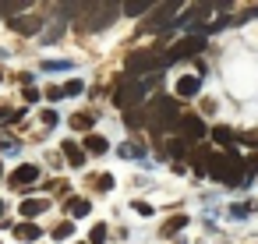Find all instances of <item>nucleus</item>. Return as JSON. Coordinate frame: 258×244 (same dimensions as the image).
Instances as JSON below:
<instances>
[{"label":"nucleus","mask_w":258,"mask_h":244,"mask_svg":"<svg viewBox=\"0 0 258 244\" xmlns=\"http://www.w3.org/2000/svg\"><path fill=\"white\" fill-rule=\"evenodd\" d=\"M184 226H187V216H173V219L163 223V237H170V233H177V230H184Z\"/></svg>","instance_id":"f3484780"},{"label":"nucleus","mask_w":258,"mask_h":244,"mask_svg":"<svg viewBox=\"0 0 258 244\" xmlns=\"http://www.w3.org/2000/svg\"><path fill=\"white\" fill-rule=\"evenodd\" d=\"M212 142H216V145H223V149H233V142H237V131L219 124V128H212Z\"/></svg>","instance_id":"f8f14e48"},{"label":"nucleus","mask_w":258,"mask_h":244,"mask_svg":"<svg viewBox=\"0 0 258 244\" xmlns=\"http://www.w3.org/2000/svg\"><path fill=\"white\" fill-rule=\"evenodd\" d=\"M145 117H149V124H152L156 131H170V128H177V124H180L177 99H170V96H156V99L145 106Z\"/></svg>","instance_id":"f03ea898"},{"label":"nucleus","mask_w":258,"mask_h":244,"mask_svg":"<svg viewBox=\"0 0 258 244\" xmlns=\"http://www.w3.org/2000/svg\"><path fill=\"white\" fill-rule=\"evenodd\" d=\"M46 205H50V202H43V198L22 202V216H39V212H46Z\"/></svg>","instance_id":"dca6fc26"},{"label":"nucleus","mask_w":258,"mask_h":244,"mask_svg":"<svg viewBox=\"0 0 258 244\" xmlns=\"http://www.w3.org/2000/svg\"><path fill=\"white\" fill-rule=\"evenodd\" d=\"M237 142L240 145H258V131H237Z\"/></svg>","instance_id":"b1692460"},{"label":"nucleus","mask_w":258,"mask_h":244,"mask_svg":"<svg viewBox=\"0 0 258 244\" xmlns=\"http://www.w3.org/2000/svg\"><path fill=\"white\" fill-rule=\"evenodd\" d=\"M82 89H85V85H82V78H71V82L64 85V96H78Z\"/></svg>","instance_id":"a878e982"},{"label":"nucleus","mask_w":258,"mask_h":244,"mask_svg":"<svg viewBox=\"0 0 258 244\" xmlns=\"http://www.w3.org/2000/svg\"><path fill=\"white\" fill-rule=\"evenodd\" d=\"M71 128H75V131H89V128H92V113H75V117H71Z\"/></svg>","instance_id":"aec40b11"},{"label":"nucleus","mask_w":258,"mask_h":244,"mask_svg":"<svg viewBox=\"0 0 258 244\" xmlns=\"http://www.w3.org/2000/svg\"><path fill=\"white\" fill-rule=\"evenodd\" d=\"M135 212H142V216H152V205H149V202H135Z\"/></svg>","instance_id":"c756f323"},{"label":"nucleus","mask_w":258,"mask_h":244,"mask_svg":"<svg viewBox=\"0 0 258 244\" xmlns=\"http://www.w3.org/2000/svg\"><path fill=\"white\" fill-rule=\"evenodd\" d=\"M247 212H251V205H233V209H230V216H233V219H244Z\"/></svg>","instance_id":"c85d7f7f"},{"label":"nucleus","mask_w":258,"mask_h":244,"mask_svg":"<svg viewBox=\"0 0 258 244\" xmlns=\"http://www.w3.org/2000/svg\"><path fill=\"white\" fill-rule=\"evenodd\" d=\"M64 156H68L71 166H85V149L78 142H64Z\"/></svg>","instance_id":"ddd939ff"},{"label":"nucleus","mask_w":258,"mask_h":244,"mask_svg":"<svg viewBox=\"0 0 258 244\" xmlns=\"http://www.w3.org/2000/svg\"><path fill=\"white\" fill-rule=\"evenodd\" d=\"M71 230H75V223H71V219H64V223H57V226H53V237H57V240H64V237H71Z\"/></svg>","instance_id":"5701e85b"},{"label":"nucleus","mask_w":258,"mask_h":244,"mask_svg":"<svg viewBox=\"0 0 258 244\" xmlns=\"http://www.w3.org/2000/svg\"><path fill=\"white\" fill-rule=\"evenodd\" d=\"M11 29L22 32V36H32V32L43 29V18H11Z\"/></svg>","instance_id":"9b49d317"},{"label":"nucleus","mask_w":258,"mask_h":244,"mask_svg":"<svg viewBox=\"0 0 258 244\" xmlns=\"http://www.w3.org/2000/svg\"><path fill=\"white\" fill-rule=\"evenodd\" d=\"M177 131H180V138L184 142H198V138H205V120L198 117V113H184L180 117V124H177Z\"/></svg>","instance_id":"0eeeda50"},{"label":"nucleus","mask_w":258,"mask_h":244,"mask_svg":"<svg viewBox=\"0 0 258 244\" xmlns=\"http://www.w3.org/2000/svg\"><path fill=\"white\" fill-rule=\"evenodd\" d=\"M166 152H170V156H177V159H180V156H184V152H187V142H184V138H173V142H170V145H166Z\"/></svg>","instance_id":"4be33fe9"},{"label":"nucleus","mask_w":258,"mask_h":244,"mask_svg":"<svg viewBox=\"0 0 258 244\" xmlns=\"http://www.w3.org/2000/svg\"><path fill=\"white\" fill-rule=\"evenodd\" d=\"M117 11H120L117 4H85L82 15H89V18L82 22V29H85V32H99V29H106V25L117 18Z\"/></svg>","instance_id":"20e7f679"},{"label":"nucleus","mask_w":258,"mask_h":244,"mask_svg":"<svg viewBox=\"0 0 258 244\" xmlns=\"http://www.w3.org/2000/svg\"><path fill=\"white\" fill-rule=\"evenodd\" d=\"M0 212H4V202H0Z\"/></svg>","instance_id":"72a5a7b5"},{"label":"nucleus","mask_w":258,"mask_h":244,"mask_svg":"<svg viewBox=\"0 0 258 244\" xmlns=\"http://www.w3.org/2000/svg\"><path fill=\"white\" fill-rule=\"evenodd\" d=\"M15 237H18V240H36V237H39V226H36V223H18V226H15Z\"/></svg>","instance_id":"2eb2a0df"},{"label":"nucleus","mask_w":258,"mask_h":244,"mask_svg":"<svg viewBox=\"0 0 258 244\" xmlns=\"http://www.w3.org/2000/svg\"><path fill=\"white\" fill-rule=\"evenodd\" d=\"M202 92V78L198 75H184L180 82H177V96L180 99H191V96H198Z\"/></svg>","instance_id":"9d476101"},{"label":"nucleus","mask_w":258,"mask_h":244,"mask_svg":"<svg viewBox=\"0 0 258 244\" xmlns=\"http://www.w3.org/2000/svg\"><path fill=\"white\" fill-rule=\"evenodd\" d=\"M205 50V36H187V39H180L170 53H166V64H173V60H184V57H198Z\"/></svg>","instance_id":"423d86ee"},{"label":"nucleus","mask_w":258,"mask_h":244,"mask_svg":"<svg viewBox=\"0 0 258 244\" xmlns=\"http://www.w3.org/2000/svg\"><path fill=\"white\" fill-rule=\"evenodd\" d=\"M8 180H11L18 191H22V188L29 191V184H36V180H39V166H36V163H25V166H18V170H15Z\"/></svg>","instance_id":"1a4fd4ad"},{"label":"nucleus","mask_w":258,"mask_h":244,"mask_svg":"<svg viewBox=\"0 0 258 244\" xmlns=\"http://www.w3.org/2000/svg\"><path fill=\"white\" fill-rule=\"evenodd\" d=\"M68 212H71V216H85V212H89V202H85V198H71V202H68Z\"/></svg>","instance_id":"412c9836"},{"label":"nucleus","mask_w":258,"mask_h":244,"mask_svg":"<svg viewBox=\"0 0 258 244\" xmlns=\"http://www.w3.org/2000/svg\"><path fill=\"white\" fill-rule=\"evenodd\" d=\"M96 188H99V191H110V188H113V177H110V173L96 177Z\"/></svg>","instance_id":"cd10ccee"},{"label":"nucleus","mask_w":258,"mask_h":244,"mask_svg":"<svg viewBox=\"0 0 258 244\" xmlns=\"http://www.w3.org/2000/svg\"><path fill=\"white\" fill-rule=\"evenodd\" d=\"M145 82H138V78H120V85H117V92H113V103L120 106V110H135L142 99H145Z\"/></svg>","instance_id":"7ed1b4c3"},{"label":"nucleus","mask_w":258,"mask_h":244,"mask_svg":"<svg viewBox=\"0 0 258 244\" xmlns=\"http://www.w3.org/2000/svg\"><path fill=\"white\" fill-rule=\"evenodd\" d=\"M251 170H258V156H251Z\"/></svg>","instance_id":"473e14b6"},{"label":"nucleus","mask_w":258,"mask_h":244,"mask_svg":"<svg viewBox=\"0 0 258 244\" xmlns=\"http://www.w3.org/2000/svg\"><path fill=\"white\" fill-rule=\"evenodd\" d=\"M43 124H50V128H53V124H57V113H53V110H46V113H43Z\"/></svg>","instance_id":"7c9ffc66"},{"label":"nucleus","mask_w":258,"mask_h":244,"mask_svg":"<svg viewBox=\"0 0 258 244\" xmlns=\"http://www.w3.org/2000/svg\"><path fill=\"white\" fill-rule=\"evenodd\" d=\"M0 177H4V166H0Z\"/></svg>","instance_id":"f704fd0d"},{"label":"nucleus","mask_w":258,"mask_h":244,"mask_svg":"<svg viewBox=\"0 0 258 244\" xmlns=\"http://www.w3.org/2000/svg\"><path fill=\"white\" fill-rule=\"evenodd\" d=\"M205 173L233 188V184H240V180H244V159H240V156H237L233 149H230L226 156L212 152V156H209V166H205Z\"/></svg>","instance_id":"f257e3e1"},{"label":"nucleus","mask_w":258,"mask_h":244,"mask_svg":"<svg viewBox=\"0 0 258 244\" xmlns=\"http://www.w3.org/2000/svg\"><path fill=\"white\" fill-rule=\"evenodd\" d=\"M11 145H15L11 138H0V149H11Z\"/></svg>","instance_id":"2f4dec72"},{"label":"nucleus","mask_w":258,"mask_h":244,"mask_svg":"<svg viewBox=\"0 0 258 244\" xmlns=\"http://www.w3.org/2000/svg\"><path fill=\"white\" fill-rule=\"evenodd\" d=\"M142 120H149L145 110H138V106H135V110H124V124H127V128H138Z\"/></svg>","instance_id":"6ab92c4d"},{"label":"nucleus","mask_w":258,"mask_h":244,"mask_svg":"<svg viewBox=\"0 0 258 244\" xmlns=\"http://www.w3.org/2000/svg\"><path fill=\"white\" fill-rule=\"evenodd\" d=\"M82 149H85V152H96V156H103V152H106V138H103V135H89Z\"/></svg>","instance_id":"4468645a"},{"label":"nucleus","mask_w":258,"mask_h":244,"mask_svg":"<svg viewBox=\"0 0 258 244\" xmlns=\"http://www.w3.org/2000/svg\"><path fill=\"white\" fill-rule=\"evenodd\" d=\"M163 64H166L163 53H156V50H138V53L127 57V78H135V75H156Z\"/></svg>","instance_id":"39448f33"},{"label":"nucleus","mask_w":258,"mask_h":244,"mask_svg":"<svg viewBox=\"0 0 258 244\" xmlns=\"http://www.w3.org/2000/svg\"><path fill=\"white\" fill-rule=\"evenodd\" d=\"M89 240H92V244H103V240H106V226H103V223H99V226H92Z\"/></svg>","instance_id":"bb28decb"},{"label":"nucleus","mask_w":258,"mask_h":244,"mask_svg":"<svg viewBox=\"0 0 258 244\" xmlns=\"http://www.w3.org/2000/svg\"><path fill=\"white\" fill-rule=\"evenodd\" d=\"M71 68V60H46L43 64V71H68Z\"/></svg>","instance_id":"393cba45"},{"label":"nucleus","mask_w":258,"mask_h":244,"mask_svg":"<svg viewBox=\"0 0 258 244\" xmlns=\"http://www.w3.org/2000/svg\"><path fill=\"white\" fill-rule=\"evenodd\" d=\"M180 11V4H173V0H170V4H159L156 11H152V18H149V32H159V29H166V25H173L177 15Z\"/></svg>","instance_id":"6e6552de"},{"label":"nucleus","mask_w":258,"mask_h":244,"mask_svg":"<svg viewBox=\"0 0 258 244\" xmlns=\"http://www.w3.org/2000/svg\"><path fill=\"white\" fill-rule=\"evenodd\" d=\"M145 11H152V4H145V0H131V4H124V15H131V18H138Z\"/></svg>","instance_id":"a211bd4d"}]
</instances>
